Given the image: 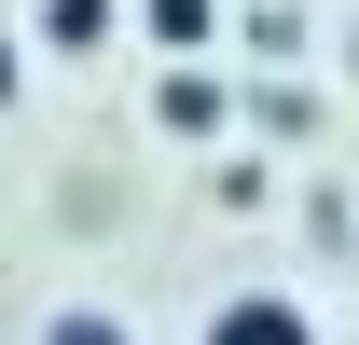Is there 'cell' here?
<instances>
[{
	"label": "cell",
	"mask_w": 359,
	"mask_h": 345,
	"mask_svg": "<svg viewBox=\"0 0 359 345\" xmlns=\"http://www.w3.org/2000/svg\"><path fill=\"white\" fill-rule=\"evenodd\" d=\"M194 345H318V318H304L290 290H222Z\"/></svg>",
	"instance_id": "cell-1"
},
{
	"label": "cell",
	"mask_w": 359,
	"mask_h": 345,
	"mask_svg": "<svg viewBox=\"0 0 359 345\" xmlns=\"http://www.w3.org/2000/svg\"><path fill=\"white\" fill-rule=\"evenodd\" d=\"M138 42L166 55V69L180 55H222V0H138Z\"/></svg>",
	"instance_id": "cell-2"
},
{
	"label": "cell",
	"mask_w": 359,
	"mask_h": 345,
	"mask_svg": "<svg viewBox=\"0 0 359 345\" xmlns=\"http://www.w3.org/2000/svg\"><path fill=\"white\" fill-rule=\"evenodd\" d=\"M42 42L55 55H97V42H111V0H42Z\"/></svg>",
	"instance_id": "cell-4"
},
{
	"label": "cell",
	"mask_w": 359,
	"mask_h": 345,
	"mask_svg": "<svg viewBox=\"0 0 359 345\" xmlns=\"http://www.w3.org/2000/svg\"><path fill=\"white\" fill-rule=\"evenodd\" d=\"M152 125H180V138H208V125H222V83H208V69L180 55L166 83H152Z\"/></svg>",
	"instance_id": "cell-3"
},
{
	"label": "cell",
	"mask_w": 359,
	"mask_h": 345,
	"mask_svg": "<svg viewBox=\"0 0 359 345\" xmlns=\"http://www.w3.org/2000/svg\"><path fill=\"white\" fill-rule=\"evenodd\" d=\"M42 345H138V332L111 318V304H55V318H42Z\"/></svg>",
	"instance_id": "cell-5"
},
{
	"label": "cell",
	"mask_w": 359,
	"mask_h": 345,
	"mask_svg": "<svg viewBox=\"0 0 359 345\" xmlns=\"http://www.w3.org/2000/svg\"><path fill=\"white\" fill-rule=\"evenodd\" d=\"M14 83H28V69H14V42H0V97H14Z\"/></svg>",
	"instance_id": "cell-6"
}]
</instances>
